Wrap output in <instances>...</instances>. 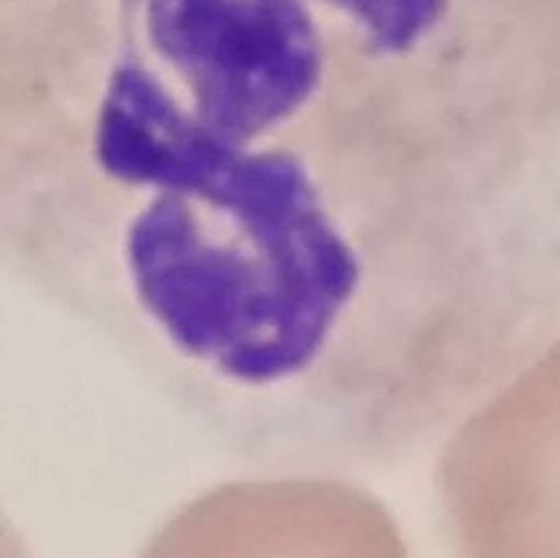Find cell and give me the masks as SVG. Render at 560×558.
<instances>
[{"instance_id":"cell-1","label":"cell","mask_w":560,"mask_h":558,"mask_svg":"<svg viewBox=\"0 0 560 558\" xmlns=\"http://www.w3.org/2000/svg\"><path fill=\"white\" fill-rule=\"evenodd\" d=\"M0 271L241 465H405L560 323V0H0Z\"/></svg>"}]
</instances>
